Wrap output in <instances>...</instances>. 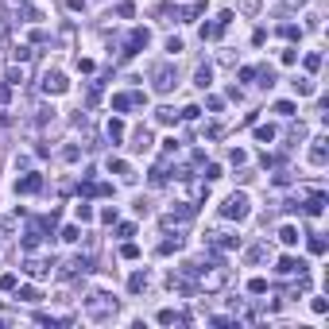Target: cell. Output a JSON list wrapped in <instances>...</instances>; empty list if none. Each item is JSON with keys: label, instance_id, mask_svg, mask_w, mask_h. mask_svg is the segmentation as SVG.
I'll return each mask as SVG.
<instances>
[{"label": "cell", "instance_id": "obj_36", "mask_svg": "<svg viewBox=\"0 0 329 329\" xmlns=\"http://www.w3.org/2000/svg\"><path fill=\"white\" fill-rule=\"evenodd\" d=\"M166 51H170V55H178V51H182V39H178V35H170V39H166Z\"/></svg>", "mask_w": 329, "mask_h": 329}, {"label": "cell", "instance_id": "obj_17", "mask_svg": "<svg viewBox=\"0 0 329 329\" xmlns=\"http://www.w3.org/2000/svg\"><path fill=\"white\" fill-rule=\"evenodd\" d=\"M322 209H326V194H314V198L306 202V213H310V217H322Z\"/></svg>", "mask_w": 329, "mask_h": 329}, {"label": "cell", "instance_id": "obj_16", "mask_svg": "<svg viewBox=\"0 0 329 329\" xmlns=\"http://www.w3.org/2000/svg\"><path fill=\"white\" fill-rule=\"evenodd\" d=\"M105 132H109V140H112V144H120V140H124V120H120V116H112Z\"/></svg>", "mask_w": 329, "mask_h": 329}, {"label": "cell", "instance_id": "obj_14", "mask_svg": "<svg viewBox=\"0 0 329 329\" xmlns=\"http://www.w3.org/2000/svg\"><path fill=\"white\" fill-rule=\"evenodd\" d=\"M209 82H213V70H209V66H198V70H194V85H198V89H209Z\"/></svg>", "mask_w": 329, "mask_h": 329}, {"label": "cell", "instance_id": "obj_7", "mask_svg": "<svg viewBox=\"0 0 329 329\" xmlns=\"http://www.w3.org/2000/svg\"><path fill=\"white\" fill-rule=\"evenodd\" d=\"M43 190V174H23L16 178V194H39Z\"/></svg>", "mask_w": 329, "mask_h": 329}, {"label": "cell", "instance_id": "obj_18", "mask_svg": "<svg viewBox=\"0 0 329 329\" xmlns=\"http://www.w3.org/2000/svg\"><path fill=\"white\" fill-rule=\"evenodd\" d=\"M279 240H283L287 248H290V244H298V228H294V225H283V228H279Z\"/></svg>", "mask_w": 329, "mask_h": 329}, {"label": "cell", "instance_id": "obj_3", "mask_svg": "<svg viewBox=\"0 0 329 329\" xmlns=\"http://www.w3.org/2000/svg\"><path fill=\"white\" fill-rule=\"evenodd\" d=\"M225 283H228V271H225L221 264L213 267V271H206V275H202V290H206V294H213V290H221Z\"/></svg>", "mask_w": 329, "mask_h": 329}, {"label": "cell", "instance_id": "obj_44", "mask_svg": "<svg viewBox=\"0 0 329 329\" xmlns=\"http://www.w3.org/2000/svg\"><path fill=\"white\" fill-rule=\"evenodd\" d=\"M198 112H202L198 105H186V109H182V116H186V120H198Z\"/></svg>", "mask_w": 329, "mask_h": 329}, {"label": "cell", "instance_id": "obj_12", "mask_svg": "<svg viewBox=\"0 0 329 329\" xmlns=\"http://www.w3.org/2000/svg\"><path fill=\"white\" fill-rule=\"evenodd\" d=\"M326 144H329L326 136H318V140H314V147H310V163H314V166L326 163Z\"/></svg>", "mask_w": 329, "mask_h": 329}, {"label": "cell", "instance_id": "obj_33", "mask_svg": "<svg viewBox=\"0 0 329 329\" xmlns=\"http://www.w3.org/2000/svg\"><path fill=\"white\" fill-rule=\"evenodd\" d=\"M248 290H252V294H264V290H267V279H252Z\"/></svg>", "mask_w": 329, "mask_h": 329}, {"label": "cell", "instance_id": "obj_20", "mask_svg": "<svg viewBox=\"0 0 329 329\" xmlns=\"http://www.w3.org/2000/svg\"><path fill=\"white\" fill-rule=\"evenodd\" d=\"M178 248H182V236H166L163 244H159V252H163V256H170V252H178Z\"/></svg>", "mask_w": 329, "mask_h": 329}, {"label": "cell", "instance_id": "obj_39", "mask_svg": "<svg viewBox=\"0 0 329 329\" xmlns=\"http://www.w3.org/2000/svg\"><path fill=\"white\" fill-rule=\"evenodd\" d=\"M159 322H163V326H170V322H178V314H174V310H159Z\"/></svg>", "mask_w": 329, "mask_h": 329}, {"label": "cell", "instance_id": "obj_42", "mask_svg": "<svg viewBox=\"0 0 329 329\" xmlns=\"http://www.w3.org/2000/svg\"><path fill=\"white\" fill-rule=\"evenodd\" d=\"M31 58V47H16V62H27Z\"/></svg>", "mask_w": 329, "mask_h": 329}, {"label": "cell", "instance_id": "obj_34", "mask_svg": "<svg viewBox=\"0 0 329 329\" xmlns=\"http://www.w3.org/2000/svg\"><path fill=\"white\" fill-rule=\"evenodd\" d=\"M275 112H279V116H294V105H290V101H279Z\"/></svg>", "mask_w": 329, "mask_h": 329}, {"label": "cell", "instance_id": "obj_23", "mask_svg": "<svg viewBox=\"0 0 329 329\" xmlns=\"http://www.w3.org/2000/svg\"><path fill=\"white\" fill-rule=\"evenodd\" d=\"M267 256V244H256V248H248V264H260Z\"/></svg>", "mask_w": 329, "mask_h": 329}, {"label": "cell", "instance_id": "obj_43", "mask_svg": "<svg viewBox=\"0 0 329 329\" xmlns=\"http://www.w3.org/2000/svg\"><path fill=\"white\" fill-rule=\"evenodd\" d=\"M298 62V51H283V66H294Z\"/></svg>", "mask_w": 329, "mask_h": 329}, {"label": "cell", "instance_id": "obj_29", "mask_svg": "<svg viewBox=\"0 0 329 329\" xmlns=\"http://www.w3.org/2000/svg\"><path fill=\"white\" fill-rule=\"evenodd\" d=\"M260 78H264V82H260L264 89H271V85H275V70H271V66H264V70H260Z\"/></svg>", "mask_w": 329, "mask_h": 329}, {"label": "cell", "instance_id": "obj_37", "mask_svg": "<svg viewBox=\"0 0 329 329\" xmlns=\"http://www.w3.org/2000/svg\"><path fill=\"white\" fill-rule=\"evenodd\" d=\"M120 256H124V260H136V256H140V248H136V244H124V248H120Z\"/></svg>", "mask_w": 329, "mask_h": 329}, {"label": "cell", "instance_id": "obj_2", "mask_svg": "<svg viewBox=\"0 0 329 329\" xmlns=\"http://www.w3.org/2000/svg\"><path fill=\"white\" fill-rule=\"evenodd\" d=\"M85 310H89L93 318H112V314H116V302H112L109 294H89Z\"/></svg>", "mask_w": 329, "mask_h": 329}, {"label": "cell", "instance_id": "obj_41", "mask_svg": "<svg viewBox=\"0 0 329 329\" xmlns=\"http://www.w3.org/2000/svg\"><path fill=\"white\" fill-rule=\"evenodd\" d=\"M310 306H314V314H326V310H329V302H326V298H314Z\"/></svg>", "mask_w": 329, "mask_h": 329}, {"label": "cell", "instance_id": "obj_6", "mask_svg": "<svg viewBox=\"0 0 329 329\" xmlns=\"http://www.w3.org/2000/svg\"><path fill=\"white\" fill-rule=\"evenodd\" d=\"M147 39H151V35H147V27H136V31L128 35V43H124V55H128V58L140 55V51L147 47Z\"/></svg>", "mask_w": 329, "mask_h": 329}, {"label": "cell", "instance_id": "obj_28", "mask_svg": "<svg viewBox=\"0 0 329 329\" xmlns=\"http://www.w3.org/2000/svg\"><path fill=\"white\" fill-rule=\"evenodd\" d=\"M306 70H310V74H314V70H322V55H318V51H310V55H306Z\"/></svg>", "mask_w": 329, "mask_h": 329}, {"label": "cell", "instance_id": "obj_30", "mask_svg": "<svg viewBox=\"0 0 329 329\" xmlns=\"http://www.w3.org/2000/svg\"><path fill=\"white\" fill-rule=\"evenodd\" d=\"M159 124H178V112L174 109H159Z\"/></svg>", "mask_w": 329, "mask_h": 329}, {"label": "cell", "instance_id": "obj_27", "mask_svg": "<svg viewBox=\"0 0 329 329\" xmlns=\"http://www.w3.org/2000/svg\"><path fill=\"white\" fill-rule=\"evenodd\" d=\"M62 240H70V244L82 240V228H78V225H66V228H62Z\"/></svg>", "mask_w": 329, "mask_h": 329}, {"label": "cell", "instance_id": "obj_47", "mask_svg": "<svg viewBox=\"0 0 329 329\" xmlns=\"http://www.w3.org/2000/svg\"><path fill=\"white\" fill-rule=\"evenodd\" d=\"M12 97V85H0V101H8Z\"/></svg>", "mask_w": 329, "mask_h": 329}, {"label": "cell", "instance_id": "obj_15", "mask_svg": "<svg viewBox=\"0 0 329 329\" xmlns=\"http://www.w3.org/2000/svg\"><path fill=\"white\" fill-rule=\"evenodd\" d=\"M128 290H132V294H144V290H147V271L132 275V279H128Z\"/></svg>", "mask_w": 329, "mask_h": 329}, {"label": "cell", "instance_id": "obj_38", "mask_svg": "<svg viewBox=\"0 0 329 329\" xmlns=\"http://www.w3.org/2000/svg\"><path fill=\"white\" fill-rule=\"evenodd\" d=\"M244 159H248V155H244L240 147H232V151H228V163H236V166H240V163H244Z\"/></svg>", "mask_w": 329, "mask_h": 329}, {"label": "cell", "instance_id": "obj_13", "mask_svg": "<svg viewBox=\"0 0 329 329\" xmlns=\"http://www.w3.org/2000/svg\"><path fill=\"white\" fill-rule=\"evenodd\" d=\"M109 170H112V174H120L124 182H132V178H136V174H132V166L124 163V159H109Z\"/></svg>", "mask_w": 329, "mask_h": 329}, {"label": "cell", "instance_id": "obj_35", "mask_svg": "<svg viewBox=\"0 0 329 329\" xmlns=\"http://www.w3.org/2000/svg\"><path fill=\"white\" fill-rule=\"evenodd\" d=\"M217 178H221V166L209 163V166H206V182H217Z\"/></svg>", "mask_w": 329, "mask_h": 329}, {"label": "cell", "instance_id": "obj_4", "mask_svg": "<svg viewBox=\"0 0 329 329\" xmlns=\"http://www.w3.org/2000/svg\"><path fill=\"white\" fill-rule=\"evenodd\" d=\"M151 78H155V93H170L174 82H178V78H174V66H155Z\"/></svg>", "mask_w": 329, "mask_h": 329}, {"label": "cell", "instance_id": "obj_45", "mask_svg": "<svg viewBox=\"0 0 329 329\" xmlns=\"http://www.w3.org/2000/svg\"><path fill=\"white\" fill-rule=\"evenodd\" d=\"M0 236H4V240L12 236V221H0Z\"/></svg>", "mask_w": 329, "mask_h": 329}, {"label": "cell", "instance_id": "obj_40", "mask_svg": "<svg viewBox=\"0 0 329 329\" xmlns=\"http://www.w3.org/2000/svg\"><path fill=\"white\" fill-rule=\"evenodd\" d=\"M116 236H124V240H128V236H136V225H120V228H116Z\"/></svg>", "mask_w": 329, "mask_h": 329}, {"label": "cell", "instance_id": "obj_26", "mask_svg": "<svg viewBox=\"0 0 329 329\" xmlns=\"http://www.w3.org/2000/svg\"><path fill=\"white\" fill-rule=\"evenodd\" d=\"M294 93H302V97L314 93V82H310V78H298V82H294Z\"/></svg>", "mask_w": 329, "mask_h": 329}, {"label": "cell", "instance_id": "obj_1", "mask_svg": "<svg viewBox=\"0 0 329 329\" xmlns=\"http://www.w3.org/2000/svg\"><path fill=\"white\" fill-rule=\"evenodd\" d=\"M248 213H252V202H248V194H244V190L228 194V198H225V206H221V217H225V221H244Z\"/></svg>", "mask_w": 329, "mask_h": 329}, {"label": "cell", "instance_id": "obj_48", "mask_svg": "<svg viewBox=\"0 0 329 329\" xmlns=\"http://www.w3.org/2000/svg\"><path fill=\"white\" fill-rule=\"evenodd\" d=\"M16 4H23V0H16Z\"/></svg>", "mask_w": 329, "mask_h": 329}, {"label": "cell", "instance_id": "obj_11", "mask_svg": "<svg viewBox=\"0 0 329 329\" xmlns=\"http://www.w3.org/2000/svg\"><path fill=\"white\" fill-rule=\"evenodd\" d=\"M23 271L31 275V279H47V275H51V264H43V260H27Z\"/></svg>", "mask_w": 329, "mask_h": 329}, {"label": "cell", "instance_id": "obj_21", "mask_svg": "<svg viewBox=\"0 0 329 329\" xmlns=\"http://www.w3.org/2000/svg\"><path fill=\"white\" fill-rule=\"evenodd\" d=\"M39 298H43V294H39L35 287H20V302H31V306H35Z\"/></svg>", "mask_w": 329, "mask_h": 329}, {"label": "cell", "instance_id": "obj_32", "mask_svg": "<svg viewBox=\"0 0 329 329\" xmlns=\"http://www.w3.org/2000/svg\"><path fill=\"white\" fill-rule=\"evenodd\" d=\"M310 252L322 256V252H326V240H322V236H310Z\"/></svg>", "mask_w": 329, "mask_h": 329}, {"label": "cell", "instance_id": "obj_19", "mask_svg": "<svg viewBox=\"0 0 329 329\" xmlns=\"http://www.w3.org/2000/svg\"><path fill=\"white\" fill-rule=\"evenodd\" d=\"M112 109H116V112H128V109H132V93H116V97H112Z\"/></svg>", "mask_w": 329, "mask_h": 329}, {"label": "cell", "instance_id": "obj_9", "mask_svg": "<svg viewBox=\"0 0 329 329\" xmlns=\"http://www.w3.org/2000/svg\"><path fill=\"white\" fill-rule=\"evenodd\" d=\"M279 275H306V264L294 260V256H283L279 260Z\"/></svg>", "mask_w": 329, "mask_h": 329}, {"label": "cell", "instance_id": "obj_10", "mask_svg": "<svg viewBox=\"0 0 329 329\" xmlns=\"http://www.w3.org/2000/svg\"><path fill=\"white\" fill-rule=\"evenodd\" d=\"M213 248H217V252H232V248H240V236H232V232H217V236H213Z\"/></svg>", "mask_w": 329, "mask_h": 329}, {"label": "cell", "instance_id": "obj_8", "mask_svg": "<svg viewBox=\"0 0 329 329\" xmlns=\"http://www.w3.org/2000/svg\"><path fill=\"white\" fill-rule=\"evenodd\" d=\"M128 147H132L136 155L151 151V132H147V128H136V132H132V144H128Z\"/></svg>", "mask_w": 329, "mask_h": 329}, {"label": "cell", "instance_id": "obj_24", "mask_svg": "<svg viewBox=\"0 0 329 329\" xmlns=\"http://www.w3.org/2000/svg\"><path fill=\"white\" fill-rule=\"evenodd\" d=\"M74 213H78V221H93V206H89V202H78Z\"/></svg>", "mask_w": 329, "mask_h": 329}, {"label": "cell", "instance_id": "obj_31", "mask_svg": "<svg viewBox=\"0 0 329 329\" xmlns=\"http://www.w3.org/2000/svg\"><path fill=\"white\" fill-rule=\"evenodd\" d=\"M240 12H244V16H256V12H260V0H240Z\"/></svg>", "mask_w": 329, "mask_h": 329}, {"label": "cell", "instance_id": "obj_5", "mask_svg": "<svg viewBox=\"0 0 329 329\" xmlns=\"http://www.w3.org/2000/svg\"><path fill=\"white\" fill-rule=\"evenodd\" d=\"M43 89H47V93H66V89H70V82H66V74H62V70H47V74H43Z\"/></svg>", "mask_w": 329, "mask_h": 329}, {"label": "cell", "instance_id": "obj_46", "mask_svg": "<svg viewBox=\"0 0 329 329\" xmlns=\"http://www.w3.org/2000/svg\"><path fill=\"white\" fill-rule=\"evenodd\" d=\"M70 12H85V0H70Z\"/></svg>", "mask_w": 329, "mask_h": 329}, {"label": "cell", "instance_id": "obj_25", "mask_svg": "<svg viewBox=\"0 0 329 329\" xmlns=\"http://www.w3.org/2000/svg\"><path fill=\"white\" fill-rule=\"evenodd\" d=\"M8 85H23V66H12L8 70Z\"/></svg>", "mask_w": 329, "mask_h": 329}, {"label": "cell", "instance_id": "obj_22", "mask_svg": "<svg viewBox=\"0 0 329 329\" xmlns=\"http://www.w3.org/2000/svg\"><path fill=\"white\" fill-rule=\"evenodd\" d=\"M256 140H260V144H271V140H275V128H271V124H260V128H256Z\"/></svg>", "mask_w": 329, "mask_h": 329}]
</instances>
